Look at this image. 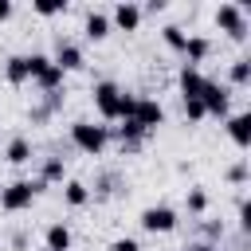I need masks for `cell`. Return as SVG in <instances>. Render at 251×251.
<instances>
[{"label": "cell", "mask_w": 251, "mask_h": 251, "mask_svg": "<svg viewBox=\"0 0 251 251\" xmlns=\"http://www.w3.org/2000/svg\"><path fill=\"white\" fill-rule=\"evenodd\" d=\"M12 165H24V161H31V141L27 137H12V145H8V153H4Z\"/></svg>", "instance_id": "cell-14"}, {"label": "cell", "mask_w": 251, "mask_h": 251, "mask_svg": "<svg viewBox=\"0 0 251 251\" xmlns=\"http://www.w3.org/2000/svg\"><path fill=\"white\" fill-rule=\"evenodd\" d=\"M71 247V227L67 224H51L47 227V251H67Z\"/></svg>", "instance_id": "cell-11"}, {"label": "cell", "mask_w": 251, "mask_h": 251, "mask_svg": "<svg viewBox=\"0 0 251 251\" xmlns=\"http://www.w3.org/2000/svg\"><path fill=\"white\" fill-rule=\"evenodd\" d=\"M184 114L188 118H204V102L200 98H184Z\"/></svg>", "instance_id": "cell-21"}, {"label": "cell", "mask_w": 251, "mask_h": 251, "mask_svg": "<svg viewBox=\"0 0 251 251\" xmlns=\"http://www.w3.org/2000/svg\"><path fill=\"white\" fill-rule=\"evenodd\" d=\"M51 63H55L59 71H78V67H82V51H78L75 43H63V39H59V51H55Z\"/></svg>", "instance_id": "cell-8"}, {"label": "cell", "mask_w": 251, "mask_h": 251, "mask_svg": "<svg viewBox=\"0 0 251 251\" xmlns=\"http://www.w3.org/2000/svg\"><path fill=\"white\" fill-rule=\"evenodd\" d=\"M106 31H110V20H106L102 12H90V16H86V35H90V39H102Z\"/></svg>", "instance_id": "cell-16"}, {"label": "cell", "mask_w": 251, "mask_h": 251, "mask_svg": "<svg viewBox=\"0 0 251 251\" xmlns=\"http://www.w3.org/2000/svg\"><path fill=\"white\" fill-rule=\"evenodd\" d=\"M43 184H31V180H16V184H8L4 192H0V208L4 212H20V208H27L31 200H35V192H39Z\"/></svg>", "instance_id": "cell-1"}, {"label": "cell", "mask_w": 251, "mask_h": 251, "mask_svg": "<svg viewBox=\"0 0 251 251\" xmlns=\"http://www.w3.org/2000/svg\"><path fill=\"white\" fill-rule=\"evenodd\" d=\"M8 16H12V4H8V0H0V20H8Z\"/></svg>", "instance_id": "cell-27"}, {"label": "cell", "mask_w": 251, "mask_h": 251, "mask_svg": "<svg viewBox=\"0 0 251 251\" xmlns=\"http://www.w3.org/2000/svg\"><path fill=\"white\" fill-rule=\"evenodd\" d=\"M227 129H231L235 145H247V141H251V114H235V118L227 122Z\"/></svg>", "instance_id": "cell-12"}, {"label": "cell", "mask_w": 251, "mask_h": 251, "mask_svg": "<svg viewBox=\"0 0 251 251\" xmlns=\"http://www.w3.org/2000/svg\"><path fill=\"white\" fill-rule=\"evenodd\" d=\"M200 86H204V75H200L196 67H184V71H180V90H184V98H200Z\"/></svg>", "instance_id": "cell-10"}, {"label": "cell", "mask_w": 251, "mask_h": 251, "mask_svg": "<svg viewBox=\"0 0 251 251\" xmlns=\"http://www.w3.org/2000/svg\"><path fill=\"white\" fill-rule=\"evenodd\" d=\"M59 8H63L59 0H39V4H35V12H39V16H55Z\"/></svg>", "instance_id": "cell-23"}, {"label": "cell", "mask_w": 251, "mask_h": 251, "mask_svg": "<svg viewBox=\"0 0 251 251\" xmlns=\"http://www.w3.org/2000/svg\"><path fill=\"white\" fill-rule=\"evenodd\" d=\"M35 82H39V86H43V90H47V94H51V90H55V86H59V82H63V71H59V67H55V63H51V59H47V67H43V71H39V75H35Z\"/></svg>", "instance_id": "cell-15"}, {"label": "cell", "mask_w": 251, "mask_h": 251, "mask_svg": "<svg viewBox=\"0 0 251 251\" xmlns=\"http://www.w3.org/2000/svg\"><path fill=\"white\" fill-rule=\"evenodd\" d=\"M247 78H251V59H239L231 67V82H247Z\"/></svg>", "instance_id": "cell-20"}, {"label": "cell", "mask_w": 251, "mask_h": 251, "mask_svg": "<svg viewBox=\"0 0 251 251\" xmlns=\"http://www.w3.org/2000/svg\"><path fill=\"white\" fill-rule=\"evenodd\" d=\"M118 102H122V90L114 82H98L94 86V106L102 118H118Z\"/></svg>", "instance_id": "cell-5"}, {"label": "cell", "mask_w": 251, "mask_h": 251, "mask_svg": "<svg viewBox=\"0 0 251 251\" xmlns=\"http://www.w3.org/2000/svg\"><path fill=\"white\" fill-rule=\"evenodd\" d=\"M227 176H231V180H243V176H247V165H243V161H239V165H235V169H231V173H227Z\"/></svg>", "instance_id": "cell-26"}, {"label": "cell", "mask_w": 251, "mask_h": 251, "mask_svg": "<svg viewBox=\"0 0 251 251\" xmlns=\"http://www.w3.org/2000/svg\"><path fill=\"white\" fill-rule=\"evenodd\" d=\"M114 20H118V27L133 31V27L141 24V8H137V4H118V8H114Z\"/></svg>", "instance_id": "cell-9"}, {"label": "cell", "mask_w": 251, "mask_h": 251, "mask_svg": "<svg viewBox=\"0 0 251 251\" xmlns=\"http://www.w3.org/2000/svg\"><path fill=\"white\" fill-rule=\"evenodd\" d=\"M216 24H220L227 35H235V39H243V35H247L243 8H239V4H220V12H216Z\"/></svg>", "instance_id": "cell-3"}, {"label": "cell", "mask_w": 251, "mask_h": 251, "mask_svg": "<svg viewBox=\"0 0 251 251\" xmlns=\"http://www.w3.org/2000/svg\"><path fill=\"white\" fill-rule=\"evenodd\" d=\"M24 78H31V63H27V55H12L8 59V82H24Z\"/></svg>", "instance_id": "cell-13"}, {"label": "cell", "mask_w": 251, "mask_h": 251, "mask_svg": "<svg viewBox=\"0 0 251 251\" xmlns=\"http://www.w3.org/2000/svg\"><path fill=\"white\" fill-rule=\"evenodd\" d=\"M63 196H67V204H86V184H78V180H71L67 188H63Z\"/></svg>", "instance_id": "cell-18"}, {"label": "cell", "mask_w": 251, "mask_h": 251, "mask_svg": "<svg viewBox=\"0 0 251 251\" xmlns=\"http://www.w3.org/2000/svg\"><path fill=\"white\" fill-rule=\"evenodd\" d=\"M184 55H188L192 63H200V59L208 55V39H204V35H188V43H184Z\"/></svg>", "instance_id": "cell-17"}, {"label": "cell", "mask_w": 251, "mask_h": 251, "mask_svg": "<svg viewBox=\"0 0 251 251\" xmlns=\"http://www.w3.org/2000/svg\"><path fill=\"white\" fill-rule=\"evenodd\" d=\"M133 122H137L141 129H153V126H161V122H165V110H161V102L137 98V106H133Z\"/></svg>", "instance_id": "cell-7"}, {"label": "cell", "mask_w": 251, "mask_h": 251, "mask_svg": "<svg viewBox=\"0 0 251 251\" xmlns=\"http://www.w3.org/2000/svg\"><path fill=\"white\" fill-rule=\"evenodd\" d=\"M106 126H90V122H75L71 126V141L78 145V149H86V153H98L102 145H106Z\"/></svg>", "instance_id": "cell-2"}, {"label": "cell", "mask_w": 251, "mask_h": 251, "mask_svg": "<svg viewBox=\"0 0 251 251\" xmlns=\"http://www.w3.org/2000/svg\"><path fill=\"white\" fill-rule=\"evenodd\" d=\"M165 43H169V47H176V51H184V43H188V35H184V31H180L176 24H169V27H165Z\"/></svg>", "instance_id": "cell-19"}, {"label": "cell", "mask_w": 251, "mask_h": 251, "mask_svg": "<svg viewBox=\"0 0 251 251\" xmlns=\"http://www.w3.org/2000/svg\"><path fill=\"white\" fill-rule=\"evenodd\" d=\"M114 251H141V247H137L133 239H118V243H114Z\"/></svg>", "instance_id": "cell-25"}, {"label": "cell", "mask_w": 251, "mask_h": 251, "mask_svg": "<svg viewBox=\"0 0 251 251\" xmlns=\"http://www.w3.org/2000/svg\"><path fill=\"white\" fill-rule=\"evenodd\" d=\"M200 102H204V114H227V86L204 78V86H200Z\"/></svg>", "instance_id": "cell-4"}, {"label": "cell", "mask_w": 251, "mask_h": 251, "mask_svg": "<svg viewBox=\"0 0 251 251\" xmlns=\"http://www.w3.org/2000/svg\"><path fill=\"white\" fill-rule=\"evenodd\" d=\"M141 227L145 231H173L176 227V212L173 208H145L141 212Z\"/></svg>", "instance_id": "cell-6"}, {"label": "cell", "mask_w": 251, "mask_h": 251, "mask_svg": "<svg viewBox=\"0 0 251 251\" xmlns=\"http://www.w3.org/2000/svg\"><path fill=\"white\" fill-rule=\"evenodd\" d=\"M204 204H208V196H204L200 188H192V192H188V208H192V212H204Z\"/></svg>", "instance_id": "cell-22"}, {"label": "cell", "mask_w": 251, "mask_h": 251, "mask_svg": "<svg viewBox=\"0 0 251 251\" xmlns=\"http://www.w3.org/2000/svg\"><path fill=\"white\" fill-rule=\"evenodd\" d=\"M55 176H63V161H47L43 165V180H55Z\"/></svg>", "instance_id": "cell-24"}]
</instances>
